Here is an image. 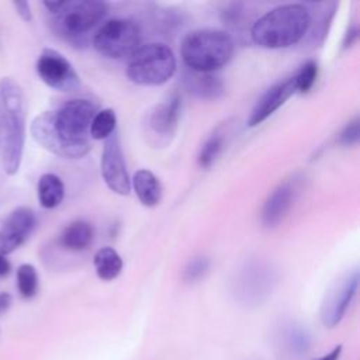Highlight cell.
<instances>
[{"instance_id": "6da1fadb", "label": "cell", "mask_w": 360, "mask_h": 360, "mask_svg": "<svg viewBox=\"0 0 360 360\" xmlns=\"http://www.w3.org/2000/svg\"><path fill=\"white\" fill-rule=\"evenodd\" d=\"M27 135V103L20 84L11 77L0 79V145L3 169L18 173Z\"/></svg>"}, {"instance_id": "7a4b0ae2", "label": "cell", "mask_w": 360, "mask_h": 360, "mask_svg": "<svg viewBox=\"0 0 360 360\" xmlns=\"http://www.w3.org/2000/svg\"><path fill=\"white\" fill-rule=\"evenodd\" d=\"M311 13L304 4H283L262 15L252 27L250 35L256 45L280 49L297 44L308 31Z\"/></svg>"}, {"instance_id": "3957f363", "label": "cell", "mask_w": 360, "mask_h": 360, "mask_svg": "<svg viewBox=\"0 0 360 360\" xmlns=\"http://www.w3.org/2000/svg\"><path fill=\"white\" fill-rule=\"evenodd\" d=\"M180 52L183 62L190 70L211 73L231 60L233 41L225 31L201 28L184 37Z\"/></svg>"}, {"instance_id": "277c9868", "label": "cell", "mask_w": 360, "mask_h": 360, "mask_svg": "<svg viewBox=\"0 0 360 360\" xmlns=\"http://www.w3.org/2000/svg\"><path fill=\"white\" fill-rule=\"evenodd\" d=\"M176 72V58L172 49L160 42L138 46L129 56L127 76L141 86L165 84Z\"/></svg>"}, {"instance_id": "5b68a950", "label": "cell", "mask_w": 360, "mask_h": 360, "mask_svg": "<svg viewBox=\"0 0 360 360\" xmlns=\"http://www.w3.org/2000/svg\"><path fill=\"white\" fill-rule=\"evenodd\" d=\"M107 6L98 0L63 1L62 7L52 14L53 31L66 41H75L93 30L105 15Z\"/></svg>"}, {"instance_id": "8992f818", "label": "cell", "mask_w": 360, "mask_h": 360, "mask_svg": "<svg viewBox=\"0 0 360 360\" xmlns=\"http://www.w3.org/2000/svg\"><path fill=\"white\" fill-rule=\"evenodd\" d=\"M139 27L128 18H112L104 22L93 37L94 49L104 58L131 56L139 46Z\"/></svg>"}, {"instance_id": "52a82bcc", "label": "cell", "mask_w": 360, "mask_h": 360, "mask_svg": "<svg viewBox=\"0 0 360 360\" xmlns=\"http://www.w3.org/2000/svg\"><path fill=\"white\" fill-rule=\"evenodd\" d=\"M97 107L86 98H72L62 104L56 111H51L56 131L72 142L89 141L90 125L97 114Z\"/></svg>"}, {"instance_id": "ba28073f", "label": "cell", "mask_w": 360, "mask_h": 360, "mask_svg": "<svg viewBox=\"0 0 360 360\" xmlns=\"http://www.w3.org/2000/svg\"><path fill=\"white\" fill-rule=\"evenodd\" d=\"M31 135L34 141L41 145L48 152L65 158V159H80L86 156L91 145L89 141H80V142H72L63 138L55 128L51 117V111H44L38 114L30 127Z\"/></svg>"}, {"instance_id": "9c48e42d", "label": "cell", "mask_w": 360, "mask_h": 360, "mask_svg": "<svg viewBox=\"0 0 360 360\" xmlns=\"http://www.w3.org/2000/svg\"><path fill=\"white\" fill-rule=\"evenodd\" d=\"M35 70L38 77L53 90L73 91L80 86V77L73 65L56 49H42Z\"/></svg>"}, {"instance_id": "30bf717a", "label": "cell", "mask_w": 360, "mask_h": 360, "mask_svg": "<svg viewBox=\"0 0 360 360\" xmlns=\"http://www.w3.org/2000/svg\"><path fill=\"white\" fill-rule=\"evenodd\" d=\"M181 111V101L177 94L172 96L149 110L145 115V134L148 141L155 146H163L170 142Z\"/></svg>"}, {"instance_id": "8fae6325", "label": "cell", "mask_w": 360, "mask_h": 360, "mask_svg": "<svg viewBox=\"0 0 360 360\" xmlns=\"http://www.w3.org/2000/svg\"><path fill=\"white\" fill-rule=\"evenodd\" d=\"M101 176L107 187L120 195H128L131 191V180L128 176L121 141L118 132L114 131L104 139L101 155Z\"/></svg>"}, {"instance_id": "7c38bea8", "label": "cell", "mask_w": 360, "mask_h": 360, "mask_svg": "<svg viewBox=\"0 0 360 360\" xmlns=\"http://www.w3.org/2000/svg\"><path fill=\"white\" fill-rule=\"evenodd\" d=\"M37 225V215L30 207H17L0 225V253L7 256L22 246Z\"/></svg>"}, {"instance_id": "4fadbf2b", "label": "cell", "mask_w": 360, "mask_h": 360, "mask_svg": "<svg viewBox=\"0 0 360 360\" xmlns=\"http://www.w3.org/2000/svg\"><path fill=\"white\" fill-rule=\"evenodd\" d=\"M357 285L359 273L354 270L339 283H336L329 290V292H326L321 307V321L326 328H333L340 322L353 297L356 295Z\"/></svg>"}, {"instance_id": "5bb4252c", "label": "cell", "mask_w": 360, "mask_h": 360, "mask_svg": "<svg viewBox=\"0 0 360 360\" xmlns=\"http://www.w3.org/2000/svg\"><path fill=\"white\" fill-rule=\"evenodd\" d=\"M295 91H297V87H295L294 76L271 86L255 104V107L249 115L248 125L256 127V125L262 124L274 111H277Z\"/></svg>"}, {"instance_id": "9a60e30c", "label": "cell", "mask_w": 360, "mask_h": 360, "mask_svg": "<svg viewBox=\"0 0 360 360\" xmlns=\"http://www.w3.org/2000/svg\"><path fill=\"white\" fill-rule=\"evenodd\" d=\"M297 194V180L290 179L283 183H280L271 194H269L263 210H262V224L267 228H273L290 211L292 201Z\"/></svg>"}, {"instance_id": "2e32d148", "label": "cell", "mask_w": 360, "mask_h": 360, "mask_svg": "<svg viewBox=\"0 0 360 360\" xmlns=\"http://www.w3.org/2000/svg\"><path fill=\"white\" fill-rule=\"evenodd\" d=\"M253 270V273H245L236 287L239 300L248 305L260 304L271 290V274L262 271V269Z\"/></svg>"}, {"instance_id": "e0dca14e", "label": "cell", "mask_w": 360, "mask_h": 360, "mask_svg": "<svg viewBox=\"0 0 360 360\" xmlns=\"http://www.w3.org/2000/svg\"><path fill=\"white\" fill-rule=\"evenodd\" d=\"M183 83L186 90L198 98L215 100L224 94V83L211 73L188 70L184 73Z\"/></svg>"}, {"instance_id": "ac0fdd59", "label": "cell", "mask_w": 360, "mask_h": 360, "mask_svg": "<svg viewBox=\"0 0 360 360\" xmlns=\"http://www.w3.org/2000/svg\"><path fill=\"white\" fill-rule=\"evenodd\" d=\"M138 200L145 207H156L162 198L159 179L148 169L136 170L131 183Z\"/></svg>"}, {"instance_id": "d6986e66", "label": "cell", "mask_w": 360, "mask_h": 360, "mask_svg": "<svg viewBox=\"0 0 360 360\" xmlns=\"http://www.w3.org/2000/svg\"><path fill=\"white\" fill-rule=\"evenodd\" d=\"M280 343L283 350L294 359L302 357L311 347V335L307 328L300 323H287L280 333Z\"/></svg>"}, {"instance_id": "ffe728a7", "label": "cell", "mask_w": 360, "mask_h": 360, "mask_svg": "<svg viewBox=\"0 0 360 360\" xmlns=\"http://www.w3.org/2000/svg\"><path fill=\"white\" fill-rule=\"evenodd\" d=\"M93 236H94L93 225L87 221L77 219L63 228L59 236V243L62 248L68 250L80 252L90 246V243L93 242Z\"/></svg>"}, {"instance_id": "44dd1931", "label": "cell", "mask_w": 360, "mask_h": 360, "mask_svg": "<svg viewBox=\"0 0 360 360\" xmlns=\"http://www.w3.org/2000/svg\"><path fill=\"white\" fill-rule=\"evenodd\" d=\"M38 201L46 210L56 208L65 197V186L59 176L53 173H44L38 180Z\"/></svg>"}, {"instance_id": "7402d4cb", "label": "cell", "mask_w": 360, "mask_h": 360, "mask_svg": "<svg viewBox=\"0 0 360 360\" xmlns=\"http://www.w3.org/2000/svg\"><path fill=\"white\" fill-rule=\"evenodd\" d=\"M93 264L100 280L111 281L117 278L122 270V259L115 249L104 246L94 253Z\"/></svg>"}, {"instance_id": "603a6c76", "label": "cell", "mask_w": 360, "mask_h": 360, "mask_svg": "<svg viewBox=\"0 0 360 360\" xmlns=\"http://www.w3.org/2000/svg\"><path fill=\"white\" fill-rule=\"evenodd\" d=\"M17 290L20 295L25 300H30L37 295L39 287V277L37 269L30 263H22L17 267L15 273Z\"/></svg>"}, {"instance_id": "cb8c5ba5", "label": "cell", "mask_w": 360, "mask_h": 360, "mask_svg": "<svg viewBox=\"0 0 360 360\" xmlns=\"http://www.w3.org/2000/svg\"><path fill=\"white\" fill-rule=\"evenodd\" d=\"M117 125V117L114 110L104 108L97 111L90 125V136L93 139H107Z\"/></svg>"}, {"instance_id": "d4e9b609", "label": "cell", "mask_w": 360, "mask_h": 360, "mask_svg": "<svg viewBox=\"0 0 360 360\" xmlns=\"http://www.w3.org/2000/svg\"><path fill=\"white\" fill-rule=\"evenodd\" d=\"M224 146V136L218 132L212 134L202 145L200 153H198V165L204 169L210 167L215 159L218 158V155L221 153Z\"/></svg>"}, {"instance_id": "484cf974", "label": "cell", "mask_w": 360, "mask_h": 360, "mask_svg": "<svg viewBox=\"0 0 360 360\" xmlns=\"http://www.w3.org/2000/svg\"><path fill=\"white\" fill-rule=\"evenodd\" d=\"M318 76V65L315 60H308L305 62L301 69L298 70V73L294 76L295 79V87L297 91L300 93H307L311 90V87L314 86L315 80Z\"/></svg>"}, {"instance_id": "4316f807", "label": "cell", "mask_w": 360, "mask_h": 360, "mask_svg": "<svg viewBox=\"0 0 360 360\" xmlns=\"http://www.w3.org/2000/svg\"><path fill=\"white\" fill-rule=\"evenodd\" d=\"M210 269V260L205 256H198L194 257L193 260L188 262L183 271V278L187 283H194L198 281Z\"/></svg>"}, {"instance_id": "83f0119b", "label": "cell", "mask_w": 360, "mask_h": 360, "mask_svg": "<svg viewBox=\"0 0 360 360\" xmlns=\"http://www.w3.org/2000/svg\"><path fill=\"white\" fill-rule=\"evenodd\" d=\"M360 138V128H359V118L356 117L350 122L346 124V127L342 129L339 135V142L345 146H352L359 142Z\"/></svg>"}, {"instance_id": "f1b7e54d", "label": "cell", "mask_w": 360, "mask_h": 360, "mask_svg": "<svg viewBox=\"0 0 360 360\" xmlns=\"http://www.w3.org/2000/svg\"><path fill=\"white\" fill-rule=\"evenodd\" d=\"M13 7L15 13L21 17V20H24L25 22L32 21V11L28 1H13Z\"/></svg>"}, {"instance_id": "f546056e", "label": "cell", "mask_w": 360, "mask_h": 360, "mask_svg": "<svg viewBox=\"0 0 360 360\" xmlns=\"http://www.w3.org/2000/svg\"><path fill=\"white\" fill-rule=\"evenodd\" d=\"M357 35H359V30L356 25H352L347 32L345 34V39H343V48H349L354 44V41L357 39Z\"/></svg>"}, {"instance_id": "4dcf8cb0", "label": "cell", "mask_w": 360, "mask_h": 360, "mask_svg": "<svg viewBox=\"0 0 360 360\" xmlns=\"http://www.w3.org/2000/svg\"><path fill=\"white\" fill-rule=\"evenodd\" d=\"M11 302H13L11 294L0 292V315L8 311V308L11 307Z\"/></svg>"}, {"instance_id": "1f68e13d", "label": "cell", "mask_w": 360, "mask_h": 360, "mask_svg": "<svg viewBox=\"0 0 360 360\" xmlns=\"http://www.w3.org/2000/svg\"><path fill=\"white\" fill-rule=\"evenodd\" d=\"M11 271V263L7 259V256L0 253V277L7 276Z\"/></svg>"}, {"instance_id": "d6a6232c", "label": "cell", "mask_w": 360, "mask_h": 360, "mask_svg": "<svg viewBox=\"0 0 360 360\" xmlns=\"http://www.w3.org/2000/svg\"><path fill=\"white\" fill-rule=\"evenodd\" d=\"M340 350H342V346H338L330 353H328L323 357H321L319 360H338L339 356H340Z\"/></svg>"}]
</instances>
